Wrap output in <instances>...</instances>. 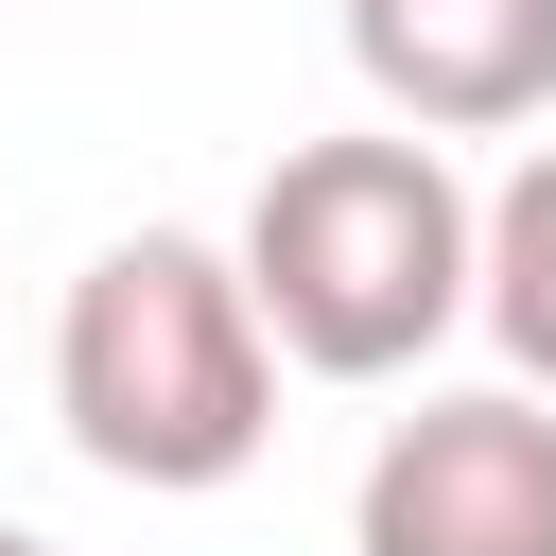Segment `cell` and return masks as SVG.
I'll return each instance as SVG.
<instances>
[{"instance_id":"obj_1","label":"cell","mask_w":556,"mask_h":556,"mask_svg":"<svg viewBox=\"0 0 556 556\" xmlns=\"http://www.w3.org/2000/svg\"><path fill=\"white\" fill-rule=\"evenodd\" d=\"M226 278H243V313H261L278 365H313V382H400V365H434V348L469 330V174H452L434 139H400V122L295 139V156L261 174Z\"/></svg>"},{"instance_id":"obj_2","label":"cell","mask_w":556,"mask_h":556,"mask_svg":"<svg viewBox=\"0 0 556 556\" xmlns=\"http://www.w3.org/2000/svg\"><path fill=\"white\" fill-rule=\"evenodd\" d=\"M52 417L104 486H243L261 434H278V348L226 278V243L191 226H122L70 295H52Z\"/></svg>"},{"instance_id":"obj_3","label":"cell","mask_w":556,"mask_h":556,"mask_svg":"<svg viewBox=\"0 0 556 556\" xmlns=\"http://www.w3.org/2000/svg\"><path fill=\"white\" fill-rule=\"evenodd\" d=\"M348 556H556V400L452 382V400L382 417V452L348 486Z\"/></svg>"},{"instance_id":"obj_4","label":"cell","mask_w":556,"mask_h":556,"mask_svg":"<svg viewBox=\"0 0 556 556\" xmlns=\"http://www.w3.org/2000/svg\"><path fill=\"white\" fill-rule=\"evenodd\" d=\"M348 70L400 139L556 122V0H348Z\"/></svg>"},{"instance_id":"obj_5","label":"cell","mask_w":556,"mask_h":556,"mask_svg":"<svg viewBox=\"0 0 556 556\" xmlns=\"http://www.w3.org/2000/svg\"><path fill=\"white\" fill-rule=\"evenodd\" d=\"M469 313H486L504 382H521V400H556V139L469 208Z\"/></svg>"},{"instance_id":"obj_6","label":"cell","mask_w":556,"mask_h":556,"mask_svg":"<svg viewBox=\"0 0 556 556\" xmlns=\"http://www.w3.org/2000/svg\"><path fill=\"white\" fill-rule=\"evenodd\" d=\"M0 556H52V539H35V521H0Z\"/></svg>"}]
</instances>
